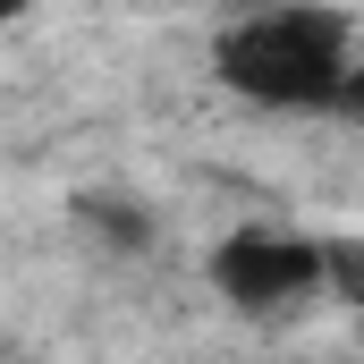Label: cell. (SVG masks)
Segmentation results:
<instances>
[{
  "label": "cell",
  "instance_id": "6da1fadb",
  "mask_svg": "<svg viewBox=\"0 0 364 364\" xmlns=\"http://www.w3.org/2000/svg\"><path fill=\"white\" fill-rule=\"evenodd\" d=\"M212 77L255 110H339L356 77V17L331 0H272L212 34Z\"/></svg>",
  "mask_w": 364,
  "mask_h": 364
},
{
  "label": "cell",
  "instance_id": "7a4b0ae2",
  "mask_svg": "<svg viewBox=\"0 0 364 364\" xmlns=\"http://www.w3.org/2000/svg\"><path fill=\"white\" fill-rule=\"evenodd\" d=\"M203 272H212V296L229 314L279 322V314H296L331 288V246L305 237V229H229Z\"/></svg>",
  "mask_w": 364,
  "mask_h": 364
},
{
  "label": "cell",
  "instance_id": "3957f363",
  "mask_svg": "<svg viewBox=\"0 0 364 364\" xmlns=\"http://www.w3.org/2000/svg\"><path fill=\"white\" fill-rule=\"evenodd\" d=\"M77 229H85L102 255H144L153 246V212L136 195H77Z\"/></svg>",
  "mask_w": 364,
  "mask_h": 364
},
{
  "label": "cell",
  "instance_id": "277c9868",
  "mask_svg": "<svg viewBox=\"0 0 364 364\" xmlns=\"http://www.w3.org/2000/svg\"><path fill=\"white\" fill-rule=\"evenodd\" d=\"M348 119H364V51H356V77H348V102H339Z\"/></svg>",
  "mask_w": 364,
  "mask_h": 364
},
{
  "label": "cell",
  "instance_id": "5b68a950",
  "mask_svg": "<svg viewBox=\"0 0 364 364\" xmlns=\"http://www.w3.org/2000/svg\"><path fill=\"white\" fill-rule=\"evenodd\" d=\"M26 9H34V0H0V26H17V17H26Z\"/></svg>",
  "mask_w": 364,
  "mask_h": 364
}]
</instances>
